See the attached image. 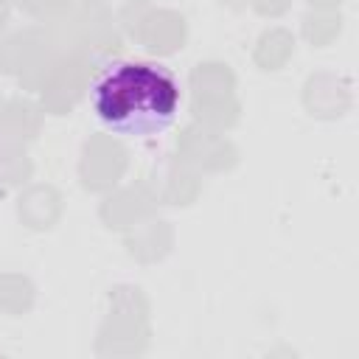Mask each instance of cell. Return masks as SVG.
I'll use <instances>...</instances> for the list:
<instances>
[{
    "label": "cell",
    "instance_id": "obj_1",
    "mask_svg": "<svg viewBox=\"0 0 359 359\" xmlns=\"http://www.w3.org/2000/svg\"><path fill=\"white\" fill-rule=\"evenodd\" d=\"M90 109L121 137H157L177 121L180 81L165 65L118 59L93 79Z\"/></svg>",
    "mask_w": 359,
    "mask_h": 359
}]
</instances>
